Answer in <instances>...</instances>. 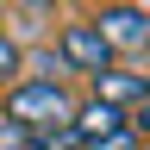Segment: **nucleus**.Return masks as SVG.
<instances>
[{"label":"nucleus","instance_id":"obj_1","mask_svg":"<svg viewBox=\"0 0 150 150\" xmlns=\"http://www.w3.org/2000/svg\"><path fill=\"white\" fill-rule=\"evenodd\" d=\"M6 119H19L31 138H50L75 119V100L56 75H38V81H13L6 88Z\"/></svg>","mask_w":150,"mask_h":150},{"label":"nucleus","instance_id":"obj_2","mask_svg":"<svg viewBox=\"0 0 150 150\" xmlns=\"http://www.w3.org/2000/svg\"><path fill=\"white\" fill-rule=\"evenodd\" d=\"M56 56H63V69H81V75L112 69V44L94 31V19H81V25H63V38H56Z\"/></svg>","mask_w":150,"mask_h":150},{"label":"nucleus","instance_id":"obj_3","mask_svg":"<svg viewBox=\"0 0 150 150\" xmlns=\"http://www.w3.org/2000/svg\"><path fill=\"white\" fill-rule=\"evenodd\" d=\"M94 31H100L112 50H144L150 44V13L144 6H106L100 19H94Z\"/></svg>","mask_w":150,"mask_h":150},{"label":"nucleus","instance_id":"obj_4","mask_svg":"<svg viewBox=\"0 0 150 150\" xmlns=\"http://www.w3.org/2000/svg\"><path fill=\"white\" fill-rule=\"evenodd\" d=\"M69 131H75V144L100 150V144L112 138V131H125V112H119V106H106V100H88V106H75Z\"/></svg>","mask_w":150,"mask_h":150},{"label":"nucleus","instance_id":"obj_5","mask_svg":"<svg viewBox=\"0 0 150 150\" xmlns=\"http://www.w3.org/2000/svg\"><path fill=\"white\" fill-rule=\"evenodd\" d=\"M138 94H144L138 69H100L94 75V100H106V106H125V100H138Z\"/></svg>","mask_w":150,"mask_h":150},{"label":"nucleus","instance_id":"obj_6","mask_svg":"<svg viewBox=\"0 0 150 150\" xmlns=\"http://www.w3.org/2000/svg\"><path fill=\"white\" fill-rule=\"evenodd\" d=\"M0 150H38V138H31L19 119H6V112H0Z\"/></svg>","mask_w":150,"mask_h":150},{"label":"nucleus","instance_id":"obj_7","mask_svg":"<svg viewBox=\"0 0 150 150\" xmlns=\"http://www.w3.org/2000/svg\"><path fill=\"white\" fill-rule=\"evenodd\" d=\"M13 81H19V44L0 31V88H13Z\"/></svg>","mask_w":150,"mask_h":150},{"label":"nucleus","instance_id":"obj_8","mask_svg":"<svg viewBox=\"0 0 150 150\" xmlns=\"http://www.w3.org/2000/svg\"><path fill=\"white\" fill-rule=\"evenodd\" d=\"M131 131H138V138L150 144V100H144V112H138V125H131Z\"/></svg>","mask_w":150,"mask_h":150}]
</instances>
